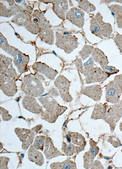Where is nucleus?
Listing matches in <instances>:
<instances>
[{
	"mask_svg": "<svg viewBox=\"0 0 122 169\" xmlns=\"http://www.w3.org/2000/svg\"><path fill=\"white\" fill-rule=\"evenodd\" d=\"M21 88L26 95L33 97L40 96L44 92L41 82L35 77L29 75L24 77Z\"/></svg>",
	"mask_w": 122,
	"mask_h": 169,
	"instance_id": "3",
	"label": "nucleus"
},
{
	"mask_svg": "<svg viewBox=\"0 0 122 169\" xmlns=\"http://www.w3.org/2000/svg\"><path fill=\"white\" fill-rule=\"evenodd\" d=\"M94 49V47L90 45H86L84 46L82 50L78 52L79 56L83 61L89 57L92 54Z\"/></svg>",
	"mask_w": 122,
	"mask_h": 169,
	"instance_id": "30",
	"label": "nucleus"
},
{
	"mask_svg": "<svg viewBox=\"0 0 122 169\" xmlns=\"http://www.w3.org/2000/svg\"><path fill=\"white\" fill-rule=\"evenodd\" d=\"M84 13L81 9L73 7L66 13V17L73 24L82 28L84 23Z\"/></svg>",
	"mask_w": 122,
	"mask_h": 169,
	"instance_id": "11",
	"label": "nucleus"
},
{
	"mask_svg": "<svg viewBox=\"0 0 122 169\" xmlns=\"http://www.w3.org/2000/svg\"><path fill=\"white\" fill-rule=\"evenodd\" d=\"M92 57L94 61L99 64L102 70L107 71L110 66L108 65L109 62L107 57L103 51L98 48H94Z\"/></svg>",
	"mask_w": 122,
	"mask_h": 169,
	"instance_id": "16",
	"label": "nucleus"
},
{
	"mask_svg": "<svg viewBox=\"0 0 122 169\" xmlns=\"http://www.w3.org/2000/svg\"><path fill=\"white\" fill-rule=\"evenodd\" d=\"M44 153L46 159H50L61 155H63L55 147L52 139L46 138Z\"/></svg>",
	"mask_w": 122,
	"mask_h": 169,
	"instance_id": "19",
	"label": "nucleus"
},
{
	"mask_svg": "<svg viewBox=\"0 0 122 169\" xmlns=\"http://www.w3.org/2000/svg\"><path fill=\"white\" fill-rule=\"evenodd\" d=\"M55 85L58 88L61 98L66 102L72 101L73 97L69 93L70 82L63 75H59L55 81Z\"/></svg>",
	"mask_w": 122,
	"mask_h": 169,
	"instance_id": "7",
	"label": "nucleus"
},
{
	"mask_svg": "<svg viewBox=\"0 0 122 169\" xmlns=\"http://www.w3.org/2000/svg\"><path fill=\"white\" fill-rule=\"evenodd\" d=\"M39 36L41 40L50 45L52 44L54 41V35L53 30L50 27L41 28Z\"/></svg>",
	"mask_w": 122,
	"mask_h": 169,
	"instance_id": "23",
	"label": "nucleus"
},
{
	"mask_svg": "<svg viewBox=\"0 0 122 169\" xmlns=\"http://www.w3.org/2000/svg\"><path fill=\"white\" fill-rule=\"evenodd\" d=\"M23 26L28 31L34 34H37L40 31L38 23L32 21L31 18L26 21Z\"/></svg>",
	"mask_w": 122,
	"mask_h": 169,
	"instance_id": "29",
	"label": "nucleus"
},
{
	"mask_svg": "<svg viewBox=\"0 0 122 169\" xmlns=\"http://www.w3.org/2000/svg\"><path fill=\"white\" fill-rule=\"evenodd\" d=\"M95 65L92 57H90L88 60L84 63V71L83 74L86 77L91 69Z\"/></svg>",
	"mask_w": 122,
	"mask_h": 169,
	"instance_id": "33",
	"label": "nucleus"
},
{
	"mask_svg": "<svg viewBox=\"0 0 122 169\" xmlns=\"http://www.w3.org/2000/svg\"><path fill=\"white\" fill-rule=\"evenodd\" d=\"M91 169H103L101 163L99 161L95 160L93 164Z\"/></svg>",
	"mask_w": 122,
	"mask_h": 169,
	"instance_id": "41",
	"label": "nucleus"
},
{
	"mask_svg": "<svg viewBox=\"0 0 122 169\" xmlns=\"http://www.w3.org/2000/svg\"><path fill=\"white\" fill-rule=\"evenodd\" d=\"M1 115L3 120L5 121L10 120L12 116L9 113L8 111L5 109L1 107Z\"/></svg>",
	"mask_w": 122,
	"mask_h": 169,
	"instance_id": "36",
	"label": "nucleus"
},
{
	"mask_svg": "<svg viewBox=\"0 0 122 169\" xmlns=\"http://www.w3.org/2000/svg\"><path fill=\"white\" fill-rule=\"evenodd\" d=\"M9 159L5 156H0V169H8V164Z\"/></svg>",
	"mask_w": 122,
	"mask_h": 169,
	"instance_id": "37",
	"label": "nucleus"
},
{
	"mask_svg": "<svg viewBox=\"0 0 122 169\" xmlns=\"http://www.w3.org/2000/svg\"><path fill=\"white\" fill-rule=\"evenodd\" d=\"M90 144L91 145L89 150L86 152L83 156L84 167L86 169H89L92 166L95 157L99 152V148L96 146V143L91 140Z\"/></svg>",
	"mask_w": 122,
	"mask_h": 169,
	"instance_id": "14",
	"label": "nucleus"
},
{
	"mask_svg": "<svg viewBox=\"0 0 122 169\" xmlns=\"http://www.w3.org/2000/svg\"><path fill=\"white\" fill-rule=\"evenodd\" d=\"M120 130L122 132V122L120 124Z\"/></svg>",
	"mask_w": 122,
	"mask_h": 169,
	"instance_id": "42",
	"label": "nucleus"
},
{
	"mask_svg": "<svg viewBox=\"0 0 122 169\" xmlns=\"http://www.w3.org/2000/svg\"><path fill=\"white\" fill-rule=\"evenodd\" d=\"M121 152H122V149L121 150Z\"/></svg>",
	"mask_w": 122,
	"mask_h": 169,
	"instance_id": "44",
	"label": "nucleus"
},
{
	"mask_svg": "<svg viewBox=\"0 0 122 169\" xmlns=\"http://www.w3.org/2000/svg\"><path fill=\"white\" fill-rule=\"evenodd\" d=\"M50 167L52 169H77L76 163L72 160L68 159L63 162H54L51 163Z\"/></svg>",
	"mask_w": 122,
	"mask_h": 169,
	"instance_id": "26",
	"label": "nucleus"
},
{
	"mask_svg": "<svg viewBox=\"0 0 122 169\" xmlns=\"http://www.w3.org/2000/svg\"><path fill=\"white\" fill-rule=\"evenodd\" d=\"M46 137L43 136H38L35 137L33 146L37 150L43 151Z\"/></svg>",
	"mask_w": 122,
	"mask_h": 169,
	"instance_id": "31",
	"label": "nucleus"
},
{
	"mask_svg": "<svg viewBox=\"0 0 122 169\" xmlns=\"http://www.w3.org/2000/svg\"><path fill=\"white\" fill-rule=\"evenodd\" d=\"M111 75L106 71L97 66L92 68L89 72L85 78L86 84L103 82Z\"/></svg>",
	"mask_w": 122,
	"mask_h": 169,
	"instance_id": "8",
	"label": "nucleus"
},
{
	"mask_svg": "<svg viewBox=\"0 0 122 169\" xmlns=\"http://www.w3.org/2000/svg\"><path fill=\"white\" fill-rule=\"evenodd\" d=\"M107 141L116 148L120 146L121 144L118 138L113 136L110 137Z\"/></svg>",
	"mask_w": 122,
	"mask_h": 169,
	"instance_id": "38",
	"label": "nucleus"
},
{
	"mask_svg": "<svg viewBox=\"0 0 122 169\" xmlns=\"http://www.w3.org/2000/svg\"><path fill=\"white\" fill-rule=\"evenodd\" d=\"M105 99L113 104L122 102V74L116 76L105 85Z\"/></svg>",
	"mask_w": 122,
	"mask_h": 169,
	"instance_id": "1",
	"label": "nucleus"
},
{
	"mask_svg": "<svg viewBox=\"0 0 122 169\" xmlns=\"http://www.w3.org/2000/svg\"><path fill=\"white\" fill-rule=\"evenodd\" d=\"M56 46L63 50L67 54H70L78 47V38L74 35H63L56 33Z\"/></svg>",
	"mask_w": 122,
	"mask_h": 169,
	"instance_id": "5",
	"label": "nucleus"
},
{
	"mask_svg": "<svg viewBox=\"0 0 122 169\" xmlns=\"http://www.w3.org/2000/svg\"><path fill=\"white\" fill-rule=\"evenodd\" d=\"M82 92L83 95L95 101L100 100L102 95V87L99 85L85 87L82 90Z\"/></svg>",
	"mask_w": 122,
	"mask_h": 169,
	"instance_id": "15",
	"label": "nucleus"
},
{
	"mask_svg": "<svg viewBox=\"0 0 122 169\" xmlns=\"http://www.w3.org/2000/svg\"><path fill=\"white\" fill-rule=\"evenodd\" d=\"M28 158L30 161L34 162L37 165L42 166L44 163V160L42 153L31 145L28 151Z\"/></svg>",
	"mask_w": 122,
	"mask_h": 169,
	"instance_id": "21",
	"label": "nucleus"
},
{
	"mask_svg": "<svg viewBox=\"0 0 122 169\" xmlns=\"http://www.w3.org/2000/svg\"><path fill=\"white\" fill-rule=\"evenodd\" d=\"M78 7L88 13L95 11V6L88 0H78Z\"/></svg>",
	"mask_w": 122,
	"mask_h": 169,
	"instance_id": "28",
	"label": "nucleus"
},
{
	"mask_svg": "<svg viewBox=\"0 0 122 169\" xmlns=\"http://www.w3.org/2000/svg\"><path fill=\"white\" fill-rule=\"evenodd\" d=\"M39 100L46 109L44 112L58 116L63 114L67 109V107L61 106L51 96L39 98Z\"/></svg>",
	"mask_w": 122,
	"mask_h": 169,
	"instance_id": "6",
	"label": "nucleus"
},
{
	"mask_svg": "<svg viewBox=\"0 0 122 169\" xmlns=\"http://www.w3.org/2000/svg\"><path fill=\"white\" fill-rule=\"evenodd\" d=\"M103 17L99 12L91 20L90 30L92 33L99 38L103 39L109 36L113 32L111 24L104 22Z\"/></svg>",
	"mask_w": 122,
	"mask_h": 169,
	"instance_id": "2",
	"label": "nucleus"
},
{
	"mask_svg": "<svg viewBox=\"0 0 122 169\" xmlns=\"http://www.w3.org/2000/svg\"><path fill=\"white\" fill-rule=\"evenodd\" d=\"M120 53L122 54V48L119 50Z\"/></svg>",
	"mask_w": 122,
	"mask_h": 169,
	"instance_id": "43",
	"label": "nucleus"
},
{
	"mask_svg": "<svg viewBox=\"0 0 122 169\" xmlns=\"http://www.w3.org/2000/svg\"><path fill=\"white\" fill-rule=\"evenodd\" d=\"M12 78L0 75V88L4 94L9 96H13L17 92V88Z\"/></svg>",
	"mask_w": 122,
	"mask_h": 169,
	"instance_id": "12",
	"label": "nucleus"
},
{
	"mask_svg": "<svg viewBox=\"0 0 122 169\" xmlns=\"http://www.w3.org/2000/svg\"><path fill=\"white\" fill-rule=\"evenodd\" d=\"M122 116V102H119L108 105L103 120L109 125L111 132H113L117 123Z\"/></svg>",
	"mask_w": 122,
	"mask_h": 169,
	"instance_id": "4",
	"label": "nucleus"
},
{
	"mask_svg": "<svg viewBox=\"0 0 122 169\" xmlns=\"http://www.w3.org/2000/svg\"><path fill=\"white\" fill-rule=\"evenodd\" d=\"M0 47L4 51L9 54L14 48L8 44L5 37L1 33H0Z\"/></svg>",
	"mask_w": 122,
	"mask_h": 169,
	"instance_id": "32",
	"label": "nucleus"
},
{
	"mask_svg": "<svg viewBox=\"0 0 122 169\" xmlns=\"http://www.w3.org/2000/svg\"><path fill=\"white\" fill-rule=\"evenodd\" d=\"M109 8L113 15L115 17L122 14V6L117 4L110 5Z\"/></svg>",
	"mask_w": 122,
	"mask_h": 169,
	"instance_id": "35",
	"label": "nucleus"
},
{
	"mask_svg": "<svg viewBox=\"0 0 122 169\" xmlns=\"http://www.w3.org/2000/svg\"><path fill=\"white\" fill-rule=\"evenodd\" d=\"M75 64L78 71L83 74L84 71L83 65L81 58L76 59L75 61Z\"/></svg>",
	"mask_w": 122,
	"mask_h": 169,
	"instance_id": "39",
	"label": "nucleus"
},
{
	"mask_svg": "<svg viewBox=\"0 0 122 169\" xmlns=\"http://www.w3.org/2000/svg\"><path fill=\"white\" fill-rule=\"evenodd\" d=\"M84 148L77 146L71 143H66L63 142L62 149L63 152L68 156H72L74 153L82 151Z\"/></svg>",
	"mask_w": 122,
	"mask_h": 169,
	"instance_id": "25",
	"label": "nucleus"
},
{
	"mask_svg": "<svg viewBox=\"0 0 122 169\" xmlns=\"http://www.w3.org/2000/svg\"><path fill=\"white\" fill-rule=\"evenodd\" d=\"M14 131L22 142V148L27 150L33 143L35 134L31 130L21 128H16Z\"/></svg>",
	"mask_w": 122,
	"mask_h": 169,
	"instance_id": "9",
	"label": "nucleus"
},
{
	"mask_svg": "<svg viewBox=\"0 0 122 169\" xmlns=\"http://www.w3.org/2000/svg\"><path fill=\"white\" fill-rule=\"evenodd\" d=\"M31 18L29 14L22 12L17 14L12 19V21L19 26H23L25 23Z\"/></svg>",
	"mask_w": 122,
	"mask_h": 169,
	"instance_id": "27",
	"label": "nucleus"
},
{
	"mask_svg": "<svg viewBox=\"0 0 122 169\" xmlns=\"http://www.w3.org/2000/svg\"><path fill=\"white\" fill-rule=\"evenodd\" d=\"M116 19L117 27L122 28V14L116 17Z\"/></svg>",
	"mask_w": 122,
	"mask_h": 169,
	"instance_id": "40",
	"label": "nucleus"
},
{
	"mask_svg": "<svg viewBox=\"0 0 122 169\" xmlns=\"http://www.w3.org/2000/svg\"><path fill=\"white\" fill-rule=\"evenodd\" d=\"M12 62L11 59L1 54L0 74L6 75L12 78L16 77V73L12 66Z\"/></svg>",
	"mask_w": 122,
	"mask_h": 169,
	"instance_id": "13",
	"label": "nucleus"
},
{
	"mask_svg": "<svg viewBox=\"0 0 122 169\" xmlns=\"http://www.w3.org/2000/svg\"><path fill=\"white\" fill-rule=\"evenodd\" d=\"M68 142H71L72 143L77 146L84 148L86 142L85 138L81 134L76 132H68L66 136Z\"/></svg>",
	"mask_w": 122,
	"mask_h": 169,
	"instance_id": "22",
	"label": "nucleus"
},
{
	"mask_svg": "<svg viewBox=\"0 0 122 169\" xmlns=\"http://www.w3.org/2000/svg\"><path fill=\"white\" fill-rule=\"evenodd\" d=\"M108 105L107 103H105L103 104L100 103L96 105L94 107L91 118L95 120H103Z\"/></svg>",
	"mask_w": 122,
	"mask_h": 169,
	"instance_id": "24",
	"label": "nucleus"
},
{
	"mask_svg": "<svg viewBox=\"0 0 122 169\" xmlns=\"http://www.w3.org/2000/svg\"><path fill=\"white\" fill-rule=\"evenodd\" d=\"M10 54L13 57L14 63L19 72L21 73L24 72L29 60L28 56L15 47Z\"/></svg>",
	"mask_w": 122,
	"mask_h": 169,
	"instance_id": "10",
	"label": "nucleus"
},
{
	"mask_svg": "<svg viewBox=\"0 0 122 169\" xmlns=\"http://www.w3.org/2000/svg\"><path fill=\"white\" fill-rule=\"evenodd\" d=\"M53 10L57 16L62 19L65 18V14L68 9L67 0H51Z\"/></svg>",
	"mask_w": 122,
	"mask_h": 169,
	"instance_id": "18",
	"label": "nucleus"
},
{
	"mask_svg": "<svg viewBox=\"0 0 122 169\" xmlns=\"http://www.w3.org/2000/svg\"><path fill=\"white\" fill-rule=\"evenodd\" d=\"M22 103L24 108L33 113L38 114L42 111V107L33 96H25Z\"/></svg>",
	"mask_w": 122,
	"mask_h": 169,
	"instance_id": "17",
	"label": "nucleus"
},
{
	"mask_svg": "<svg viewBox=\"0 0 122 169\" xmlns=\"http://www.w3.org/2000/svg\"><path fill=\"white\" fill-rule=\"evenodd\" d=\"M14 13L11 9L7 8L1 2L0 15L1 16L10 17L13 15Z\"/></svg>",
	"mask_w": 122,
	"mask_h": 169,
	"instance_id": "34",
	"label": "nucleus"
},
{
	"mask_svg": "<svg viewBox=\"0 0 122 169\" xmlns=\"http://www.w3.org/2000/svg\"><path fill=\"white\" fill-rule=\"evenodd\" d=\"M34 69L42 73L48 78L53 80L58 73L56 70L50 68L47 65L41 62H37L33 65Z\"/></svg>",
	"mask_w": 122,
	"mask_h": 169,
	"instance_id": "20",
	"label": "nucleus"
}]
</instances>
